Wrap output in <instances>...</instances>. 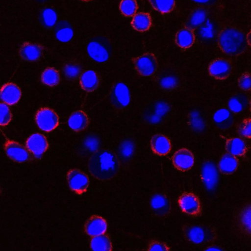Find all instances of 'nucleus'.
<instances>
[{
    "label": "nucleus",
    "instance_id": "nucleus-1",
    "mask_svg": "<svg viewBox=\"0 0 251 251\" xmlns=\"http://www.w3.org/2000/svg\"><path fill=\"white\" fill-rule=\"evenodd\" d=\"M119 168L118 159L114 153L106 150L95 152L88 161V169L96 178L106 180L113 177Z\"/></svg>",
    "mask_w": 251,
    "mask_h": 251
},
{
    "label": "nucleus",
    "instance_id": "nucleus-2",
    "mask_svg": "<svg viewBox=\"0 0 251 251\" xmlns=\"http://www.w3.org/2000/svg\"><path fill=\"white\" fill-rule=\"evenodd\" d=\"M218 44L223 52L230 56L241 54L248 45L245 34L234 27H226L220 31Z\"/></svg>",
    "mask_w": 251,
    "mask_h": 251
},
{
    "label": "nucleus",
    "instance_id": "nucleus-3",
    "mask_svg": "<svg viewBox=\"0 0 251 251\" xmlns=\"http://www.w3.org/2000/svg\"><path fill=\"white\" fill-rule=\"evenodd\" d=\"M182 231L187 240L198 245L212 242L216 236L213 227L202 224H186L182 227Z\"/></svg>",
    "mask_w": 251,
    "mask_h": 251
},
{
    "label": "nucleus",
    "instance_id": "nucleus-4",
    "mask_svg": "<svg viewBox=\"0 0 251 251\" xmlns=\"http://www.w3.org/2000/svg\"><path fill=\"white\" fill-rule=\"evenodd\" d=\"M35 120L38 127L46 132L53 130L59 124V118L56 113L47 107L41 108L37 111Z\"/></svg>",
    "mask_w": 251,
    "mask_h": 251
},
{
    "label": "nucleus",
    "instance_id": "nucleus-5",
    "mask_svg": "<svg viewBox=\"0 0 251 251\" xmlns=\"http://www.w3.org/2000/svg\"><path fill=\"white\" fill-rule=\"evenodd\" d=\"M67 180L71 189L78 194L87 191L89 180L87 176L78 169H72L67 174Z\"/></svg>",
    "mask_w": 251,
    "mask_h": 251
},
{
    "label": "nucleus",
    "instance_id": "nucleus-6",
    "mask_svg": "<svg viewBox=\"0 0 251 251\" xmlns=\"http://www.w3.org/2000/svg\"><path fill=\"white\" fill-rule=\"evenodd\" d=\"M135 67L138 72L144 76L153 75L157 67L156 59L152 53H145L134 60Z\"/></svg>",
    "mask_w": 251,
    "mask_h": 251
},
{
    "label": "nucleus",
    "instance_id": "nucleus-7",
    "mask_svg": "<svg viewBox=\"0 0 251 251\" xmlns=\"http://www.w3.org/2000/svg\"><path fill=\"white\" fill-rule=\"evenodd\" d=\"M178 203L182 211L189 215L197 216L201 212L199 199L192 193H183L179 197Z\"/></svg>",
    "mask_w": 251,
    "mask_h": 251
},
{
    "label": "nucleus",
    "instance_id": "nucleus-8",
    "mask_svg": "<svg viewBox=\"0 0 251 251\" xmlns=\"http://www.w3.org/2000/svg\"><path fill=\"white\" fill-rule=\"evenodd\" d=\"M110 99L116 108L120 109L126 107L130 100L128 87L123 82L117 83L112 89Z\"/></svg>",
    "mask_w": 251,
    "mask_h": 251
},
{
    "label": "nucleus",
    "instance_id": "nucleus-9",
    "mask_svg": "<svg viewBox=\"0 0 251 251\" xmlns=\"http://www.w3.org/2000/svg\"><path fill=\"white\" fill-rule=\"evenodd\" d=\"M232 71V65L227 60L219 58L211 62L208 66L211 76L220 80L227 78Z\"/></svg>",
    "mask_w": 251,
    "mask_h": 251
},
{
    "label": "nucleus",
    "instance_id": "nucleus-10",
    "mask_svg": "<svg viewBox=\"0 0 251 251\" xmlns=\"http://www.w3.org/2000/svg\"><path fill=\"white\" fill-rule=\"evenodd\" d=\"M172 162L178 170L186 171L190 170L194 164V157L188 150L182 148L175 152L172 156Z\"/></svg>",
    "mask_w": 251,
    "mask_h": 251
},
{
    "label": "nucleus",
    "instance_id": "nucleus-11",
    "mask_svg": "<svg viewBox=\"0 0 251 251\" xmlns=\"http://www.w3.org/2000/svg\"><path fill=\"white\" fill-rule=\"evenodd\" d=\"M26 147L36 158H40L47 150L48 143L45 136L40 133H35L28 137Z\"/></svg>",
    "mask_w": 251,
    "mask_h": 251
},
{
    "label": "nucleus",
    "instance_id": "nucleus-12",
    "mask_svg": "<svg viewBox=\"0 0 251 251\" xmlns=\"http://www.w3.org/2000/svg\"><path fill=\"white\" fill-rule=\"evenodd\" d=\"M7 155L13 161L24 162L29 158V154L25 148L19 143L11 140H7L4 144Z\"/></svg>",
    "mask_w": 251,
    "mask_h": 251
},
{
    "label": "nucleus",
    "instance_id": "nucleus-13",
    "mask_svg": "<svg viewBox=\"0 0 251 251\" xmlns=\"http://www.w3.org/2000/svg\"><path fill=\"white\" fill-rule=\"evenodd\" d=\"M201 176L206 188L209 190H213L218 183V173L212 162L206 161L203 164Z\"/></svg>",
    "mask_w": 251,
    "mask_h": 251
},
{
    "label": "nucleus",
    "instance_id": "nucleus-14",
    "mask_svg": "<svg viewBox=\"0 0 251 251\" xmlns=\"http://www.w3.org/2000/svg\"><path fill=\"white\" fill-rule=\"evenodd\" d=\"M89 55L95 61L102 63L106 61L109 57L108 48L102 43L92 41L87 46Z\"/></svg>",
    "mask_w": 251,
    "mask_h": 251
},
{
    "label": "nucleus",
    "instance_id": "nucleus-15",
    "mask_svg": "<svg viewBox=\"0 0 251 251\" xmlns=\"http://www.w3.org/2000/svg\"><path fill=\"white\" fill-rule=\"evenodd\" d=\"M107 227V223L102 217L93 215L86 222L85 230L86 233L92 237L104 234Z\"/></svg>",
    "mask_w": 251,
    "mask_h": 251
},
{
    "label": "nucleus",
    "instance_id": "nucleus-16",
    "mask_svg": "<svg viewBox=\"0 0 251 251\" xmlns=\"http://www.w3.org/2000/svg\"><path fill=\"white\" fill-rule=\"evenodd\" d=\"M21 97L20 88L13 83H6L0 89V99L8 105L17 103Z\"/></svg>",
    "mask_w": 251,
    "mask_h": 251
},
{
    "label": "nucleus",
    "instance_id": "nucleus-17",
    "mask_svg": "<svg viewBox=\"0 0 251 251\" xmlns=\"http://www.w3.org/2000/svg\"><path fill=\"white\" fill-rule=\"evenodd\" d=\"M151 205L153 211L158 216H166L170 212V203L167 197L163 194L159 193L152 196Z\"/></svg>",
    "mask_w": 251,
    "mask_h": 251
},
{
    "label": "nucleus",
    "instance_id": "nucleus-18",
    "mask_svg": "<svg viewBox=\"0 0 251 251\" xmlns=\"http://www.w3.org/2000/svg\"><path fill=\"white\" fill-rule=\"evenodd\" d=\"M43 48L40 45L29 43H24L20 49L19 53L22 59L28 61L38 60L42 56Z\"/></svg>",
    "mask_w": 251,
    "mask_h": 251
},
{
    "label": "nucleus",
    "instance_id": "nucleus-19",
    "mask_svg": "<svg viewBox=\"0 0 251 251\" xmlns=\"http://www.w3.org/2000/svg\"><path fill=\"white\" fill-rule=\"evenodd\" d=\"M152 151L159 155H165L171 151V144L169 139L161 134L154 135L151 140Z\"/></svg>",
    "mask_w": 251,
    "mask_h": 251
},
{
    "label": "nucleus",
    "instance_id": "nucleus-20",
    "mask_svg": "<svg viewBox=\"0 0 251 251\" xmlns=\"http://www.w3.org/2000/svg\"><path fill=\"white\" fill-rule=\"evenodd\" d=\"M79 83L82 89L87 92H91L99 86V76L95 71L87 70L80 75Z\"/></svg>",
    "mask_w": 251,
    "mask_h": 251
},
{
    "label": "nucleus",
    "instance_id": "nucleus-21",
    "mask_svg": "<svg viewBox=\"0 0 251 251\" xmlns=\"http://www.w3.org/2000/svg\"><path fill=\"white\" fill-rule=\"evenodd\" d=\"M213 121L217 127L222 130H226L232 126L234 119L232 114L226 108H221L214 113Z\"/></svg>",
    "mask_w": 251,
    "mask_h": 251
},
{
    "label": "nucleus",
    "instance_id": "nucleus-22",
    "mask_svg": "<svg viewBox=\"0 0 251 251\" xmlns=\"http://www.w3.org/2000/svg\"><path fill=\"white\" fill-rule=\"evenodd\" d=\"M238 166V160L234 155L225 153L221 157L218 168L219 171L223 174L230 175L234 173Z\"/></svg>",
    "mask_w": 251,
    "mask_h": 251
},
{
    "label": "nucleus",
    "instance_id": "nucleus-23",
    "mask_svg": "<svg viewBox=\"0 0 251 251\" xmlns=\"http://www.w3.org/2000/svg\"><path fill=\"white\" fill-rule=\"evenodd\" d=\"M195 37L192 29L186 27L179 29L176 34L175 42L182 49H188L194 43Z\"/></svg>",
    "mask_w": 251,
    "mask_h": 251
},
{
    "label": "nucleus",
    "instance_id": "nucleus-24",
    "mask_svg": "<svg viewBox=\"0 0 251 251\" xmlns=\"http://www.w3.org/2000/svg\"><path fill=\"white\" fill-rule=\"evenodd\" d=\"M88 118L81 110L73 112L70 116L68 124L70 127L75 131H80L84 129L88 125Z\"/></svg>",
    "mask_w": 251,
    "mask_h": 251
},
{
    "label": "nucleus",
    "instance_id": "nucleus-25",
    "mask_svg": "<svg viewBox=\"0 0 251 251\" xmlns=\"http://www.w3.org/2000/svg\"><path fill=\"white\" fill-rule=\"evenodd\" d=\"M227 152L235 156H241L245 155L247 147L245 141L238 137L227 139L226 144Z\"/></svg>",
    "mask_w": 251,
    "mask_h": 251
},
{
    "label": "nucleus",
    "instance_id": "nucleus-26",
    "mask_svg": "<svg viewBox=\"0 0 251 251\" xmlns=\"http://www.w3.org/2000/svg\"><path fill=\"white\" fill-rule=\"evenodd\" d=\"M56 38L62 42H68L72 38L74 32L70 24L64 20L59 21L55 28Z\"/></svg>",
    "mask_w": 251,
    "mask_h": 251
},
{
    "label": "nucleus",
    "instance_id": "nucleus-27",
    "mask_svg": "<svg viewBox=\"0 0 251 251\" xmlns=\"http://www.w3.org/2000/svg\"><path fill=\"white\" fill-rule=\"evenodd\" d=\"M131 25L137 31L140 32L147 31L151 25V17L148 13L143 12L137 13L133 16Z\"/></svg>",
    "mask_w": 251,
    "mask_h": 251
},
{
    "label": "nucleus",
    "instance_id": "nucleus-28",
    "mask_svg": "<svg viewBox=\"0 0 251 251\" xmlns=\"http://www.w3.org/2000/svg\"><path fill=\"white\" fill-rule=\"evenodd\" d=\"M249 103L247 96L243 93H239L231 97L228 106L230 111L234 113H239L244 110Z\"/></svg>",
    "mask_w": 251,
    "mask_h": 251
},
{
    "label": "nucleus",
    "instance_id": "nucleus-29",
    "mask_svg": "<svg viewBox=\"0 0 251 251\" xmlns=\"http://www.w3.org/2000/svg\"><path fill=\"white\" fill-rule=\"evenodd\" d=\"M239 226L242 231L247 234H251V210L250 204L243 207L240 211L238 216Z\"/></svg>",
    "mask_w": 251,
    "mask_h": 251
},
{
    "label": "nucleus",
    "instance_id": "nucleus-30",
    "mask_svg": "<svg viewBox=\"0 0 251 251\" xmlns=\"http://www.w3.org/2000/svg\"><path fill=\"white\" fill-rule=\"evenodd\" d=\"M206 17L207 14L204 9L197 8L193 11L189 17L186 26L191 29L198 28L204 24Z\"/></svg>",
    "mask_w": 251,
    "mask_h": 251
},
{
    "label": "nucleus",
    "instance_id": "nucleus-31",
    "mask_svg": "<svg viewBox=\"0 0 251 251\" xmlns=\"http://www.w3.org/2000/svg\"><path fill=\"white\" fill-rule=\"evenodd\" d=\"M91 249L95 251H109L112 244L109 238L104 234L93 237L90 242Z\"/></svg>",
    "mask_w": 251,
    "mask_h": 251
},
{
    "label": "nucleus",
    "instance_id": "nucleus-32",
    "mask_svg": "<svg viewBox=\"0 0 251 251\" xmlns=\"http://www.w3.org/2000/svg\"><path fill=\"white\" fill-rule=\"evenodd\" d=\"M41 80L44 84L49 86H55L60 82L59 74L54 68H47L42 74Z\"/></svg>",
    "mask_w": 251,
    "mask_h": 251
},
{
    "label": "nucleus",
    "instance_id": "nucleus-33",
    "mask_svg": "<svg viewBox=\"0 0 251 251\" xmlns=\"http://www.w3.org/2000/svg\"><path fill=\"white\" fill-rule=\"evenodd\" d=\"M149 1L155 10L163 14L171 12L175 5V0H149Z\"/></svg>",
    "mask_w": 251,
    "mask_h": 251
},
{
    "label": "nucleus",
    "instance_id": "nucleus-34",
    "mask_svg": "<svg viewBox=\"0 0 251 251\" xmlns=\"http://www.w3.org/2000/svg\"><path fill=\"white\" fill-rule=\"evenodd\" d=\"M40 17L42 23L48 27L54 25L57 19L56 12L50 8L44 9L41 13Z\"/></svg>",
    "mask_w": 251,
    "mask_h": 251
},
{
    "label": "nucleus",
    "instance_id": "nucleus-35",
    "mask_svg": "<svg viewBox=\"0 0 251 251\" xmlns=\"http://www.w3.org/2000/svg\"><path fill=\"white\" fill-rule=\"evenodd\" d=\"M121 13L127 17L134 16L138 9L135 0H122L119 6Z\"/></svg>",
    "mask_w": 251,
    "mask_h": 251
},
{
    "label": "nucleus",
    "instance_id": "nucleus-36",
    "mask_svg": "<svg viewBox=\"0 0 251 251\" xmlns=\"http://www.w3.org/2000/svg\"><path fill=\"white\" fill-rule=\"evenodd\" d=\"M63 72L67 77L74 79L78 76L81 72V69L76 63L70 62L64 66Z\"/></svg>",
    "mask_w": 251,
    "mask_h": 251
},
{
    "label": "nucleus",
    "instance_id": "nucleus-37",
    "mask_svg": "<svg viewBox=\"0 0 251 251\" xmlns=\"http://www.w3.org/2000/svg\"><path fill=\"white\" fill-rule=\"evenodd\" d=\"M237 132L242 137L250 139L251 136V120L244 119L238 126Z\"/></svg>",
    "mask_w": 251,
    "mask_h": 251
},
{
    "label": "nucleus",
    "instance_id": "nucleus-38",
    "mask_svg": "<svg viewBox=\"0 0 251 251\" xmlns=\"http://www.w3.org/2000/svg\"><path fill=\"white\" fill-rule=\"evenodd\" d=\"M11 119L12 114L8 105L0 102V126L7 125Z\"/></svg>",
    "mask_w": 251,
    "mask_h": 251
},
{
    "label": "nucleus",
    "instance_id": "nucleus-39",
    "mask_svg": "<svg viewBox=\"0 0 251 251\" xmlns=\"http://www.w3.org/2000/svg\"><path fill=\"white\" fill-rule=\"evenodd\" d=\"M134 146L133 143L129 140L123 141L120 146V152L125 158L130 157L133 153Z\"/></svg>",
    "mask_w": 251,
    "mask_h": 251
},
{
    "label": "nucleus",
    "instance_id": "nucleus-40",
    "mask_svg": "<svg viewBox=\"0 0 251 251\" xmlns=\"http://www.w3.org/2000/svg\"><path fill=\"white\" fill-rule=\"evenodd\" d=\"M169 109V105L165 102H159L155 104L154 106V113L153 117L161 121L163 116H164L168 112Z\"/></svg>",
    "mask_w": 251,
    "mask_h": 251
},
{
    "label": "nucleus",
    "instance_id": "nucleus-41",
    "mask_svg": "<svg viewBox=\"0 0 251 251\" xmlns=\"http://www.w3.org/2000/svg\"><path fill=\"white\" fill-rule=\"evenodd\" d=\"M239 87L246 91H250L251 88V80L250 74L245 73L242 74L238 79Z\"/></svg>",
    "mask_w": 251,
    "mask_h": 251
},
{
    "label": "nucleus",
    "instance_id": "nucleus-42",
    "mask_svg": "<svg viewBox=\"0 0 251 251\" xmlns=\"http://www.w3.org/2000/svg\"><path fill=\"white\" fill-rule=\"evenodd\" d=\"M160 84L165 89H171L176 86L177 81L175 77L168 76L162 78L160 81Z\"/></svg>",
    "mask_w": 251,
    "mask_h": 251
},
{
    "label": "nucleus",
    "instance_id": "nucleus-43",
    "mask_svg": "<svg viewBox=\"0 0 251 251\" xmlns=\"http://www.w3.org/2000/svg\"><path fill=\"white\" fill-rule=\"evenodd\" d=\"M84 145L86 148L91 151H96L99 145L98 139L95 136H88L84 141Z\"/></svg>",
    "mask_w": 251,
    "mask_h": 251
},
{
    "label": "nucleus",
    "instance_id": "nucleus-44",
    "mask_svg": "<svg viewBox=\"0 0 251 251\" xmlns=\"http://www.w3.org/2000/svg\"><path fill=\"white\" fill-rule=\"evenodd\" d=\"M149 251H169L170 249L165 244L153 241L151 243L149 246Z\"/></svg>",
    "mask_w": 251,
    "mask_h": 251
},
{
    "label": "nucleus",
    "instance_id": "nucleus-45",
    "mask_svg": "<svg viewBox=\"0 0 251 251\" xmlns=\"http://www.w3.org/2000/svg\"><path fill=\"white\" fill-rule=\"evenodd\" d=\"M205 251H220V248L216 246L209 247L208 248L205 250Z\"/></svg>",
    "mask_w": 251,
    "mask_h": 251
},
{
    "label": "nucleus",
    "instance_id": "nucleus-46",
    "mask_svg": "<svg viewBox=\"0 0 251 251\" xmlns=\"http://www.w3.org/2000/svg\"><path fill=\"white\" fill-rule=\"evenodd\" d=\"M246 39L249 46H250L251 44V33L249 32L248 34L246 35Z\"/></svg>",
    "mask_w": 251,
    "mask_h": 251
},
{
    "label": "nucleus",
    "instance_id": "nucleus-47",
    "mask_svg": "<svg viewBox=\"0 0 251 251\" xmlns=\"http://www.w3.org/2000/svg\"><path fill=\"white\" fill-rule=\"evenodd\" d=\"M193 0L196 2L204 3L207 2L208 1H209V0Z\"/></svg>",
    "mask_w": 251,
    "mask_h": 251
},
{
    "label": "nucleus",
    "instance_id": "nucleus-48",
    "mask_svg": "<svg viewBox=\"0 0 251 251\" xmlns=\"http://www.w3.org/2000/svg\"><path fill=\"white\" fill-rule=\"evenodd\" d=\"M85 0V1H87V0Z\"/></svg>",
    "mask_w": 251,
    "mask_h": 251
}]
</instances>
